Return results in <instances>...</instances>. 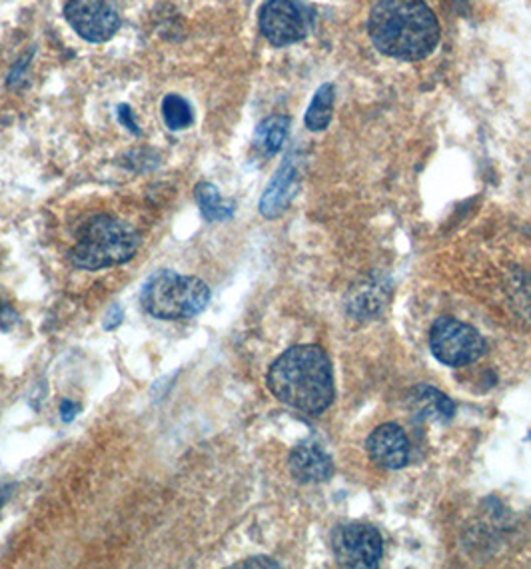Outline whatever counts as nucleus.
I'll list each match as a JSON object with an SVG mask.
<instances>
[{
	"instance_id": "1",
	"label": "nucleus",
	"mask_w": 531,
	"mask_h": 569,
	"mask_svg": "<svg viewBox=\"0 0 531 569\" xmlns=\"http://www.w3.org/2000/svg\"><path fill=\"white\" fill-rule=\"evenodd\" d=\"M375 49L398 60H422L440 42V22L423 0H378L368 17Z\"/></svg>"
},
{
	"instance_id": "2",
	"label": "nucleus",
	"mask_w": 531,
	"mask_h": 569,
	"mask_svg": "<svg viewBox=\"0 0 531 569\" xmlns=\"http://www.w3.org/2000/svg\"><path fill=\"white\" fill-rule=\"evenodd\" d=\"M275 400L304 413L325 412L334 402V372L320 346H294L275 360L268 376Z\"/></svg>"
},
{
	"instance_id": "3",
	"label": "nucleus",
	"mask_w": 531,
	"mask_h": 569,
	"mask_svg": "<svg viewBox=\"0 0 531 569\" xmlns=\"http://www.w3.org/2000/svg\"><path fill=\"white\" fill-rule=\"evenodd\" d=\"M140 236L117 218L97 217L80 228L70 250V260L84 270H100L122 264L137 254Z\"/></svg>"
},
{
	"instance_id": "4",
	"label": "nucleus",
	"mask_w": 531,
	"mask_h": 569,
	"mask_svg": "<svg viewBox=\"0 0 531 569\" xmlns=\"http://www.w3.org/2000/svg\"><path fill=\"white\" fill-rule=\"evenodd\" d=\"M210 288L194 276L160 270L142 288V305L158 320H190L210 305Z\"/></svg>"
},
{
	"instance_id": "5",
	"label": "nucleus",
	"mask_w": 531,
	"mask_h": 569,
	"mask_svg": "<svg viewBox=\"0 0 531 569\" xmlns=\"http://www.w3.org/2000/svg\"><path fill=\"white\" fill-rule=\"evenodd\" d=\"M432 353L445 366H468L485 353V342L472 326L453 318H438L430 330Z\"/></svg>"
},
{
	"instance_id": "6",
	"label": "nucleus",
	"mask_w": 531,
	"mask_h": 569,
	"mask_svg": "<svg viewBox=\"0 0 531 569\" xmlns=\"http://www.w3.org/2000/svg\"><path fill=\"white\" fill-rule=\"evenodd\" d=\"M332 550L342 568H378L384 556V540L372 526L344 523L332 533Z\"/></svg>"
},
{
	"instance_id": "7",
	"label": "nucleus",
	"mask_w": 531,
	"mask_h": 569,
	"mask_svg": "<svg viewBox=\"0 0 531 569\" xmlns=\"http://www.w3.org/2000/svg\"><path fill=\"white\" fill-rule=\"evenodd\" d=\"M64 19L89 42H107L120 29V14L112 0H67Z\"/></svg>"
},
{
	"instance_id": "8",
	"label": "nucleus",
	"mask_w": 531,
	"mask_h": 569,
	"mask_svg": "<svg viewBox=\"0 0 531 569\" xmlns=\"http://www.w3.org/2000/svg\"><path fill=\"white\" fill-rule=\"evenodd\" d=\"M260 30L272 47H288L308 34V17L295 0H268L260 9Z\"/></svg>"
},
{
	"instance_id": "9",
	"label": "nucleus",
	"mask_w": 531,
	"mask_h": 569,
	"mask_svg": "<svg viewBox=\"0 0 531 569\" xmlns=\"http://www.w3.org/2000/svg\"><path fill=\"white\" fill-rule=\"evenodd\" d=\"M365 450L370 460L384 470H402L410 461L412 446L398 423H382L370 433Z\"/></svg>"
},
{
	"instance_id": "10",
	"label": "nucleus",
	"mask_w": 531,
	"mask_h": 569,
	"mask_svg": "<svg viewBox=\"0 0 531 569\" xmlns=\"http://www.w3.org/2000/svg\"><path fill=\"white\" fill-rule=\"evenodd\" d=\"M295 184H298V162L294 157H288L275 170L274 178L270 180L264 194L260 198V214L268 220L282 217L294 198Z\"/></svg>"
},
{
	"instance_id": "11",
	"label": "nucleus",
	"mask_w": 531,
	"mask_h": 569,
	"mask_svg": "<svg viewBox=\"0 0 531 569\" xmlns=\"http://www.w3.org/2000/svg\"><path fill=\"white\" fill-rule=\"evenodd\" d=\"M290 471L300 483H322L334 476V461L320 446L304 443L290 453Z\"/></svg>"
},
{
	"instance_id": "12",
	"label": "nucleus",
	"mask_w": 531,
	"mask_h": 569,
	"mask_svg": "<svg viewBox=\"0 0 531 569\" xmlns=\"http://www.w3.org/2000/svg\"><path fill=\"white\" fill-rule=\"evenodd\" d=\"M412 406L425 418L433 420H452L455 412L452 400L432 386H418L412 392Z\"/></svg>"
},
{
	"instance_id": "13",
	"label": "nucleus",
	"mask_w": 531,
	"mask_h": 569,
	"mask_svg": "<svg viewBox=\"0 0 531 569\" xmlns=\"http://www.w3.org/2000/svg\"><path fill=\"white\" fill-rule=\"evenodd\" d=\"M194 198L202 217L207 218L208 222H227L234 217V204L227 202L220 194V190L210 182H200L194 188Z\"/></svg>"
},
{
	"instance_id": "14",
	"label": "nucleus",
	"mask_w": 531,
	"mask_h": 569,
	"mask_svg": "<svg viewBox=\"0 0 531 569\" xmlns=\"http://www.w3.org/2000/svg\"><path fill=\"white\" fill-rule=\"evenodd\" d=\"M334 84L325 82V84L318 89L314 99H312L310 107H308V112H305L304 122L308 130L322 132L324 128H328L330 120H332V112H334Z\"/></svg>"
},
{
	"instance_id": "15",
	"label": "nucleus",
	"mask_w": 531,
	"mask_h": 569,
	"mask_svg": "<svg viewBox=\"0 0 531 569\" xmlns=\"http://www.w3.org/2000/svg\"><path fill=\"white\" fill-rule=\"evenodd\" d=\"M288 127H290V120L282 114H274V117L262 120L257 128L258 148H262V152L268 157H274L275 152H280L284 147Z\"/></svg>"
},
{
	"instance_id": "16",
	"label": "nucleus",
	"mask_w": 531,
	"mask_h": 569,
	"mask_svg": "<svg viewBox=\"0 0 531 569\" xmlns=\"http://www.w3.org/2000/svg\"><path fill=\"white\" fill-rule=\"evenodd\" d=\"M162 117L170 130H184L194 122V112L188 100L178 97V94H168L162 102Z\"/></svg>"
},
{
	"instance_id": "17",
	"label": "nucleus",
	"mask_w": 531,
	"mask_h": 569,
	"mask_svg": "<svg viewBox=\"0 0 531 569\" xmlns=\"http://www.w3.org/2000/svg\"><path fill=\"white\" fill-rule=\"evenodd\" d=\"M119 118L120 122H122V127L129 128L132 134H140V130H138L137 122H134V117H132V110L127 104H122L119 107Z\"/></svg>"
},
{
	"instance_id": "18",
	"label": "nucleus",
	"mask_w": 531,
	"mask_h": 569,
	"mask_svg": "<svg viewBox=\"0 0 531 569\" xmlns=\"http://www.w3.org/2000/svg\"><path fill=\"white\" fill-rule=\"evenodd\" d=\"M79 403L72 402V400H62L60 403V418L64 422H72V418L79 413Z\"/></svg>"
},
{
	"instance_id": "19",
	"label": "nucleus",
	"mask_w": 531,
	"mask_h": 569,
	"mask_svg": "<svg viewBox=\"0 0 531 569\" xmlns=\"http://www.w3.org/2000/svg\"><path fill=\"white\" fill-rule=\"evenodd\" d=\"M237 568H280V566L270 558H252V560L238 563Z\"/></svg>"
},
{
	"instance_id": "20",
	"label": "nucleus",
	"mask_w": 531,
	"mask_h": 569,
	"mask_svg": "<svg viewBox=\"0 0 531 569\" xmlns=\"http://www.w3.org/2000/svg\"><path fill=\"white\" fill-rule=\"evenodd\" d=\"M120 320H122V312H120L119 306H112V310H110L109 316H107V322H104V328L110 330V328H117L120 325Z\"/></svg>"
},
{
	"instance_id": "21",
	"label": "nucleus",
	"mask_w": 531,
	"mask_h": 569,
	"mask_svg": "<svg viewBox=\"0 0 531 569\" xmlns=\"http://www.w3.org/2000/svg\"><path fill=\"white\" fill-rule=\"evenodd\" d=\"M10 486L7 488H0V508L4 506V501L9 500Z\"/></svg>"
}]
</instances>
